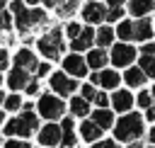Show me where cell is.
I'll use <instances>...</instances> for the list:
<instances>
[{"label":"cell","mask_w":155,"mask_h":148,"mask_svg":"<svg viewBox=\"0 0 155 148\" xmlns=\"http://www.w3.org/2000/svg\"><path fill=\"white\" fill-rule=\"evenodd\" d=\"M153 36V24H150V19H138L136 22V39L138 41H148Z\"/></svg>","instance_id":"ffe728a7"},{"label":"cell","mask_w":155,"mask_h":148,"mask_svg":"<svg viewBox=\"0 0 155 148\" xmlns=\"http://www.w3.org/2000/svg\"><path fill=\"white\" fill-rule=\"evenodd\" d=\"M150 141H153V143H155V126H153V129H150Z\"/></svg>","instance_id":"f6af8a7d"},{"label":"cell","mask_w":155,"mask_h":148,"mask_svg":"<svg viewBox=\"0 0 155 148\" xmlns=\"http://www.w3.org/2000/svg\"><path fill=\"white\" fill-rule=\"evenodd\" d=\"M133 58H136V49L128 46V44H116L114 51H111V61H114V66H128Z\"/></svg>","instance_id":"52a82bcc"},{"label":"cell","mask_w":155,"mask_h":148,"mask_svg":"<svg viewBox=\"0 0 155 148\" xmlns=\"http://www.w3.org/2000/svg\"><path fill=\"white\" fill-rule=\"evenodd\" d=\"M46 73H48V66H46V63L36 66V75H39V78H41V75H46Z\"/></svg>","instance_id":"f35d334b"},{"label":"cell","mask_w":155,"mask_h":148,"mask_svg":"<svg viewBox=\"0 0 155 148\" xmlns=\"http://www.w3.org/2000/svg\"><path fill=\"white\" fill-rule=\"evenodd\" d=\"M121 17H124V10H121V7H109V10H107V19H109V22H116V19H121Z\"/></svg>","instance_id":"f1b7e54d"},{"label":"cell","mask_w":155,"mask_h":148,"mask_svg":"<svg viewBox=\"0 0 155 148\" xmlns=\"http://www.w3.org/2000/svg\"><path fill=\"white\" fill-rule=\"evenodd\" d=\"M70 112H73L75 116H85V114L90 112L87 99H85V97H73V102H70Z\"/></svg>","instance_id":"603a6c76"},{"label":"cell","mask_w":155,"mask_h":148,"mask_svg":"<svg viewBox=\"0 0 155 148\" xmlns=\"http://www.w3.org/2000/svg\"><path fill=\"white\" fill-rule=\"evenodd\" d=\"M114 133H116L119 141H136L143 133V116H138V114L121 116L119 124H116V129H114Z\"/></svg>","instance_id":"6da1fadb"},{"label":"cell","mask_w":155,"mask_h":148,"mask_svg":"<svg viewBox=\"0 0 155 148\" xmlns=\"http://www.w3.org/2000/svg\"><path fill=\"white\" fill-rule=\"evenodd\" d=\"M104 63H107V53L102 51V49H94V51H90V56H87V66L90 68H104Z\"/></svg>","instance_id":"44dd1931"},{"label":"cell","mask_w":155,"mask_h":148,"mask_svg":"<svg viewBox=\"0 0 155 148\" xmlns=\"http://www.w3.org/2000/svg\"><path fill=\"white\" fill-rule=\"evenodd\" d=\"M116 34H119L121 39H136V24H131V22H121L119 29H116Z\"/></svg>","instance_id":"484cf974"},{"label":"cell","mask_w":155,"mask_h":148,"mask_svg":"<svg viewBox=\"0 0 155 148\" xmlns=\"http://www.w3.org/2000/svg\"><path fill=\"white\" fill-rule=\"evenodd\" d=\"M145 119H150V121H155V107H148V114H145Z\"/></svg>","instance_id":"60d3db41"},{"label":"cell","mask_w":155,"mask_h":148,"mask_svg":"<svg viewBox=\"0 0 155 148\" xmlns=\"http://www.w3.org/2000/svg\"><path fill=\"white\" fill-rule=\"evenodd\" d=\"M27 92H29V95H36V92H39V82H36V80H29V85H27Z\"/></svg>","instance_id":"74e56055"},{"label":"cell","mask_w":155,"mask_h":148,"mask_svg":"<svg viewBox=\"0 0 155 148\" xmlns=\"http://www.w3.org/2000/svg\"><path fill=\"white\" fill-rule=\"evenodd\" d=\"M36 126H39V119H36V114H34L31 109H27L22 116H17V119L7 121V126H5V133H7V136H29V133H31Z\"/></svg>","instance_id":"7a4b0ae2"},{"label":"cell","mask_w":155,"mask_h":148,"mask_svg":"<svg viewBox=\"0 0 155 148\" xmlns=\"http://www.w3.org/2000/svg\"><path fill=\"white\" fill-rule=\"evenodd\" d=\"M29 15H31V24H41V22L46 19V15H44L41 10H29Z\"/></svg>","instance_id":"1f68e13d"},{"label":"cell","mask_w":155,"mask_h":148,"mask_svg":"<svg viewBox=\"0 0 155 148\" xmlns=\"http://www.w3.org/2000/svg\"><path fill=\"white\" fill-rule=\"evenodd\" d=\"M82 97H85L87 102H90V99H94V97H97L94 87H92V85H85V87H82Z\"/></svg>","instance_id":"d6a6232c"},{"label":"cell","mask_w":155,"mask_h":148,"mask_svg":"<svg viewBox=\"0 0 155 148\" xmlns=\"http://www.w3.org/2000/svg\"><path fill=\"white\" fill-rule=\"evenodd\" d=\"M92 121H97L102 129H109V126H111V121H114V116H111V112H109V109H104V107H102V109H97V112L92 114Z\"/></svg>","instance_id":"7402d4cb"},{"label":"cell","mask_w":155,"mask_h":148,"mask_svg":"<svg viewBox=\"0 0 155 148\" xmlns=\"http://www.w3.org/2000/svg\"><path fill=\"white\" fill-rule=\"evenodd\" d=\"M140 68L145 70L148 78H155V53H153V56L143 53V58H140Z\"/></svg>","instance_id":"d4e9b609"},{"label":"cell","mask_w":155,"mask_h":148,"mask_svg":"<svg viewBox=\"0 0 155 148\" xmlns=\"http://www.w3.org/2000/svg\"><path fill=\"white\" fill-rule=\"evenodd\" d=\"M7 63H10L7 51H5V49H0V70H2V68H7Z\"/></svg>","instance_id":"d590c367"},{"label":"cell","mask_w":155,"mask_h":148,"mask_svg":"<svg viewBox=\"0 0 155 148\" xmlns=\"http://www.w3.org/2000/svg\"><path fill=\"white\" fill-rule=\"evenodd\" d=\"M63 102L56 97V95H41V99H39V114L41 116H46V119H56V116H61L63 114Z\"/></svg>","instance_id":"277c9868"},{"label":"cell","mask_w":155,"mask_h":148,"mask_svg":"<svg viewBox=\"0 0 155 148\" xmlns=\"http://www.w3.org/2000/svg\"><path fill=\"white\" fill-rule=\"evenodd\" d=\"M10 12L15 15L19 32H27L29 27H34V24H31V15H29V10L24 7V2H22V0H15V2L10 5Z\"/></svg>","instance_id":"5b68a950"},{"label":"cell","mask_w":155,"mask_h":148,"mask_svg":"<svg viewBox=\"0 0 155 148\" xmlns=\"http://www.w3.org/2000/svg\"><path fill=\"white\" fill-rule=\"evenodd\" d=\"M15 63L19 66V68H27V70H36V56L29 51V49H22V51H17V56H15Z\"/></svg>","instance_id":"9a60e30c"},{"label":"cell","mask_w":155,"mask_h":148,"mask_svg":"<svg viewBox=\"0 0 155 148\" xmlns=\"http://www.w3.org/2000/svg\"><path fill=\"white\" fill-rule=\"evenodd\" d=\"M82 17H85V22H90V24H97V22L107 19V10H104V5H102V2H97V0H90V2L82 7Z\"/></svg>","instance_id":"8992f818"},{"label":"cell","mask_w":155,"mask_h":148,"mask_svg":"<svg viewBox=\"0 0 155 148\" xmlns=\"http://www.w3.org/2000/svg\"><path fill=\"white\" fill-rule=\"evenodd\" d=\"M92 148H119V146H116L114 141H97Z\"/></svg>","instance_id":"e575fe53"},{"label":"cell","mask_w":155,"mask_h":148,"mask_svg":"<svg viewBox=\"0 0 155 148\" xmlns=\"http://www.w3.org/2000/svg\"><path fill=\"white\" fill-rule=\"evenodd\" d=\"M111 104H114V109H116V112H126V109H131L133 97H131V92H128V90H116V92H114V97H111Z\"/></svg>","instance_id":"5bb4252c"},{"label":"cell","mask_w":155,"mask_h":148,"mask_svg":"<svg viewBox=\"0 0 155 148\" xmlns=\"http://www.w3.org/2000/svg\"><path fill=\"white\" fill-rule=\"evenodd\" d=\"M39 51L46 58H58L63 51V39H61V29H51L46 36L39 39Z\"/></svg>","instance_id":"3957f363"},{"label":"cell","mask_w":155,"mask_h":148,"mask_svg":"<svg viewBox=\"0 0 155 148\" xmlns=\"http://www.w3.org/2000/svg\"><path fill=\"white\" fill-rule=\"evenodd\" d=\"M63 68H65L70 75L82 78V75L87 73V61H85V58H80L78 53H70V56H65V58H63Z\"/></svg>","instance_id":"ba28073f"},{"label":"cell","mask_w":155,"mask_h":148,"mask_svg":"<svg viewBox=\"0 0 155 148\" xmlns=\"http://www.w3.org/2000/svg\"><path fill=\"white\" fill-rule=\"evenodd\" d=\"M153 99H155V87H153Z\"/></svg>","instance_id":"c3c4849f"},{"label":"cell","mask_w":155,"mask_h":148,"mask_svg":"<svg viewBox=\"0 0 155 148\" xmlns=\"http://www.w3.org/2000/svg\"><path fill=\"white\" fill-rule=\"evenodd\" d=\"M94 39H97L94 29H90V27H87V29H82V34H80V36H75V39H73V44H70V46H73V51L78 53V51H85V49H90Z\"/></svg>","instance_id":"8fae6325"},{"label":"cell","mask_w":155,"mask_h":148,"mask_svg":"<svg viewBox=\"0 0 155 148\" xmlns=\"http://www.w3.org/2000/svg\"><path fill=\"white\" fill-rule=\"evenodd\" d=\"M7 85H10L12 90H22V87H27V85H29L27 68H19V66H15V70H12V73H10V78H7Z\"/></svg>","instance_id":"7c38bea8"},{"label":"cell","mask_w":155,"mask_h":148,"mask_svg":"<svg viewBox=\"0 0 155 148\" xmlns=\"http://www.w3.org/2000/svg\"><path fill=\"white\" fill-rule=\"evenodd\" d=\"M0 121H2V114H0Z\"/></svg>","instance_id":"f907efd6"},{"label":"cell","mask_w":155,"mask_h":148,"mask_svg":"<svg viewBox=\"0 0 155 148\" xmlns=\"http://www.w3.org/2000/svg\"><path fill=\"white\" fill-rule=\"evenodd\" d=\"M5 148H29V146H27L24 141H7Z\"/></svg>","instance_id":"8d00e7d4"},{"label":"cell","mask_w":155,"mask_h":148,"mask_svg":"<svg viewBox=\"0 0 155 148\" xmlns=\"http://www.w3.org/2000/svg\"><path fill=\"white\" fill-rule=\"evenodd\" d=\"M92 82H99L102 87L114 90L119 85V75H116V70H102V73H94L92 75Z\"/></svg>","instance_id":"4fadbf2b"},{"label":"cell","mask_w":155,"mask_h":148,"mask_svg":"<svg viewBox=\"0 0 155 148\" xmlns=\"http://www.w3.org/2000/svg\"><path fill=\"white\" fill-rule=\"evenodd\" d=\"M61 129H63V138H61V146H63V148H73V146H75V133H73V119H63Z\"/></svg>","instance_id":"d6986e66"},{"label":"cell","mask_w":155,"mask_h":148,"mask_svg":"<svg viewBox=\"0 0 155 148\" xmlns=\"http://www.w3.org/2000/svg\"><path fill=\"white\" fill-rule=\"evenodd\" d=\"M2 99H5V95H2V92H0V102H2Z\"/></svg>","instance_id":"7dc6e473"},{"label":"cell","mask_w":155,"mask_h":148,"mask_svg":"<svg viewBox=\"0 0 155 148\" xmlns=\"http://www.w3.org/2000/svg\"><path fill=\"white\" fill-rule=\"evenodd\" d=\"M19 104H22V99H19V95H10V97L5 99V107H7L10 112H15V109H19Z\"/></svg>","instance_id":"83f0119b"},{"label":"cell","mask_w":155,"mask_h":148,"mask_svg":"<svg viewBox=\"0 0 155 148\" xmlns=\"http://www.w3.org/2000/svg\"><path fill=\"white\" fill-rule=\"evenodd\" d=\"M65 34H68L70 39H75V36H80V34H82V27H80L78 22H70V24H68V29H65Z\"/></svg>","instance_id":"f546056e"},{"label":"cell","mask_w":155,"mask_h":148,"mask_svg":"<svg viewBox=\"0 0 155 148\" xmlns=\"http://www.w3.org/2000/svg\"><path fill=\"white\" fill-rule=\"evenodd\" d=\"M143 53H148V56H153V53H155V44H150V41H148V44L143 46Z\"/></svg>","instance_id":"ab89813d"},{"label":"cell","mask_w":155,"mask_h":148,"mask_svg":"<svg viewBox=\"0 0 155 148\" xmlns=\"http://www.w3.org/2000/svg\"><path fill=\"white\" fill-rule=\"evenodd\" d=\"M56 7H58V15H61V17H68V15H73V12H75L78 0H61Z\"/></svg>","instance_id":"4316f807"},{"label":"cell","mask_w":155,"mask_h":148,"mask_svg":"<svg viewBox=\"0 0 155 148\" xmlns=\"http://www.w3.org/2000/svg\"><path fill=\"white\" fill-rule=\"evenodd\" d=\"M5 5H7V0H0V10H2V7H5Z\"/></svg>","instance_id":"bcb514c9"},{"label":"cell","mask_w":155,"mask_h":148,"mask_svg":"<svg viewBox=\"0 0 155 148\" xmlns=\"http://www.w3.org/2000/svg\"><path fill=\"white\" fill-rule=\"evenodd\" d=\"M41 2H44V5H46V7H56V5H58V2H61V0H41Z\"/></svg>","instance_id":"b9f144b4"},{"label":"cell","mask_w":155,"mask_h":148,"mask_svg":"<svg viewBox=\"0 0 155 148\" xmlns=\"http://www.w3.org/2000/svg\"><path fill=\"white\" fill-rule=\"evenodd\" d=\"M0 80H2V78H0Z\"/></svg>","instance_id":"816d5d0a"},{"label":"cell","mask_w":155,"mask_h":148,"mask_svg":"<svg viewBox=\"0 0 155 148\" xmlns=\"http://www.w3.org/2000/svg\"><path fill=\"white\" fill-rule=\"evenodd\" d=\"M27 2H39V0H27Z\"/></svg>","instance_id":"681fc988"},{"label":"cell","mask_w":155,"mask_h":148,"mask_svg":"<svg viewBox=\"0 0 155 148\" xmlns=\"http://www.w3.org/2000/svg\"><path fill=\"white\" fill-rule=\"evenodd\" d=\"M107 2H109L111 7H121V5H124V0H107Z\"/></svg>","instance_id":"7bdbcfd3"},{"label":"cell","mask_w":155,"mask_h":148,"mask_svg":"<svg viewBox=\"0 0 155 148\" xmlns=\"http://www.w3.org/2000/svg\"><path fill=\"white\" fill-rule=\"evenodd\" d=\"M80 133H82V138H85V141L94 143V141L102 136V126H99L97 121H85V124L80 126Z\"/></svg>","instance_id":"2e32d148"},{"label":"cell","mask_w":155,"mask_h":148,"mask_svg":"<svg viewBox=\"0 0 155 148\" xmlns=\"http://www.w3.org/2000/svg\"><path fill=\"white\" fill-rule=\"evenodd\" d=\"M124 78H126V82H128L131 87H138V85H143V82H145V78H148V75H145V70L138 66V68H128Z\"/></svg>","instance_id":"ac0fdd59"},{"label":"cell","mask_w":155,"mask_h":148,"mask_svg":"<svg viewBox=\"0 0 155 148\" xmlns=\"http://www.w3.org/2000/svg\"><path fill=\"white\" fill-rule=\"evenodd\" d=\"M128 148H143V146H140V143H138V138H136V141H133V143H131Z\"/></svg>","instance_id":"ee69618b"},{"label":"cell","mask_w":155,"mask_h":148,"mask_svg":"<svg viewBox=\"0 0 155 148\" xmlns=\"http://www.w3.org/2000/svg\"><path fill=\"white\" fill-rule=\"evenodd\" d=\"M63 138V129H58L56 124H48L39 131V143L41 146H58Z\"/></svg>","instance_id":"30bf717a"},{"label":"cell","mask_w":155,"mask_h":148,"mask_svg":"<svg viewBox=\"0 0 155 148\" xmlns=\"http://www.w3.org/2000/svg\"><path fill=\"white\" fill-rule=\"evenodd\" d=\"M128 10H131V15L143 17V15H148V12L155 10V0H131L128 2Z\"/></svg>","instance_id":"e0dca14e"},{"label":"cell","mask_w":155,"mask_h":148,"mask_svg":"<svg viewBox=\"0 0 155 148\" xmlns=\"http://www.w3.org/2000/svg\"><path fill=\"white\" fill-rule=\"evenodd\" d=\"M94 102H97V107H107V104H109V97H107L104 92H97V97H94Z\"/></svg>","instance_id":"836d02e7"},{"label":"cell","mask_w":155,"mask_h":148,"mask_svg":"<svg viewBox=\"0 0 155 148\" xmlns=\"http://www.w3.org/2000/svg\"><path fill=\"white\" fill-rule=\"evenodd\" d=\"M138 104L145 107V109L153 107V92H140V95H138Z\"/></svg>","instance_id":"4dcf8cb0"},{"label":"cell","mask_w":155,"mask_h":148,"mask_svg":"<svg viewBox=\"0 0 155 148\" xmlns=\"http://www.w3.org/2000/svg\"><path fill=\"white\" fill-rule=\"evenodd\" d=\"M51 87H53L58 95H70V92L78 87V82H75L73 78H68V75H63V73H53V75H51Z\"/></svg>","instance_id":"9c48e42d"},{"label":"cell","mask_w":155,"mask_h":148,"mask_svg":"<svg viewBox=\"0 0 155 148\" xmlns=\"http://www.w3.org/2000/svg\"><path fill=\"white\" fill-rule=\"evenodd\" d=\"M111 41H114V29H109V27L97 29V44L99 46H109Z\"/></svg>","instance_id":"cb8c5ba5"}]
</instances>
